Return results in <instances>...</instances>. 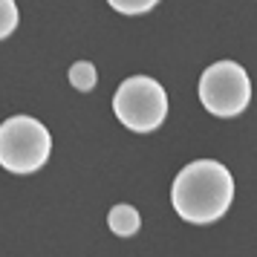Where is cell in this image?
Instances as JSON below:
<instances>
[{
    "instance_id": "6da1fadb",
    "label": "cell",
    "mask_w": 257,
    "mask_h": 257,
    "mask_svg": "<svg viewBox=\"0 0 257 257\" xmlns=\"http://www.w3.org/2000/svg\"><path fill=\"white\" fill-rule=\"evenodd\" d=\"M234 199V179L228 168L214 159H197L176 174L171 185L174 211L188 222L208 225L220 220Z\"/></svg>"
},
{
    "instance_id": "7a4b0ae2",
    "label": "cell",
    "mask_w": 257,
    "mask_h": 257,
    "mask_svg": "<svg viewBox=\"0 0 257 257\" xmlns=\"http://www.w3.org/2000/svg\"><path fill=\"white\" fill-rule=\"evenodd\" d=\"M52 153L49 130L32 116H12L0 124V165L12 174H35Z\"/></svg>"
},
{
    "instance_id": "3957f363",
    "label": "cell",
    "mask_w": 257,
    "mask_h": 257,
    "mask_svg": "<svg viewBox=\"0 0 257 257\" xmlns=\"http://www.w3.org/2000/svg\"><path fill=\"white\" fill-rule=\"evenodd\" d=\"M113 113L133 133H151L168 116V93L151 75H130L113 95Z\"/></svg>"
},
{
    "instance_id": "277c9868",
    "label": "cell",
    "mask_w": 257,
    "mask_h": 257,
    "mask_svg": "<svg viewBox=\"0 0 257 257\" xmlns=\"http://www.w3.org/2000/svg\"><path fill=\"white\" fill-rule=\"evenodd\" d=\"M199 101L211 116L234 118L251 101L248 72L237 61H217L199 75Z\"/></svg>"
},
{
    "instance_id": "5b68a950",
    "label": "cell",
    "mask_w": 257,
    "mask_h": 257,
    "mask_svg": "<svg viewBox=\"0 0 257 257\" xmlns=\"http://www.w3.org/2000/svg\"><path fill=\"white\" fill-rule=\"evenodd\" d=\"M107 225H110V231L118 234V237H133V234L139 231L142 217L133 205H124V202H121V205H113V208H110Z\"/></svg>"
},
{
    "instance_id": "8992f818",
    "label": "cell",
    "mask_w": 257,
    "mask_h": 257,
    "mask_svg": "<svg viewBox=\"0 0 257 257\" xmlns=\"http://www.w3.org/2000/svg\"><path fill=\"white\" fill-rule=\"evenodd\" d=\"M95 81H98V72H95V67L90 64V61H75L70 67V84L75 87V90H81V93H90L95 87Z\"/></svg>"
},
{
    "instance_id": "52a82bcc",
    "label": "cell",
    "mask_w": 257,
    "mask_h": 257,
    "mask_svg": "<svg viewBox=\"0 0 257 257\" xmlns=\"http://www.w3.org/2000/svg\"><path fill=\"white\" fill-rule=\"evenodd\" d=\"M18 3L15 0H0V41L9 38L18 29Z\"/></svg>"
},
{
    "instance_id": "ba28073f",
    "label": "cell",
    "mask_w": 257,
    "mask_h": 257,
    "mask_svg": "<svg viewBox=\"0 0 257 257\" xmlns=\"http://www.w3.org/2000/svg\"><path fill=\"white\" fill-rule=\"evenodd\" d=\"M107 3L121 15H145V12H151L159 0H107Z\"/></svg>"
}]
</instances>
